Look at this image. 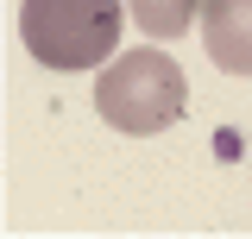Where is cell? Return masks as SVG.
I'll list each match as a JSON object with an SVG mask.
<instances>
[{
  "label": "cell",
  "mask_w": 252,
  "mask_h": 239,
  "mask_svg": "<svg viewBox=\"0 0 252 239\" xmlns=\"http://www.w3.org/2000/svg\"><path fill=\"white\" fill-rule=\"evenodd\" d=\"M215 151L227 157V164H233V157H240V132H220V139H215Z\"/></svg>",
  "instance_id": "cell-5"
},
{
  "label": "cell",
  "mask_w": 252,
  "mask_h": 239,
  "mask_svg": "<svg viewBox=\"0 0 252 239\" xmlns=\"http://www.w3.org/2000/svg\"><path fill=\"white\" fill-rule=\"evenodd\" d=\"M202 51L227 76H252V0H202Z\"/></svg>",
  "instance_id": "cell-3"
},
{
  "label": "cell",
  "mask_w": 252,
  "mask_h": 239,
  "mask_svg": "<svg viewBox=\"0 0 252 239\" xmlns=\"http://www.w3.org/2000/svg\"><path fill=\"white\" fill-rule=\"evenodd\" d=\"M126 13L152 44H170V38H183L202 19V0H126Z\"/></svg>",
  "instance_id": "cell-4"
},
{
  "label": "cell",
  "mask_w": 252,
  "mask_h": 239,
  "mask_svg": "<svg viewBox=\"0 0 252 239\" xmlns=\"http://www.w3.org/2000/svg\"><path fill=\"white\" fill-rule=\"evenodd\" d=\"M94 107L114 132H132V139H152L164 126H177L189 107V82L170 51H120L94 76Z\"/></svg>",
  "instance_id": "cell-2"
},
{
  "label": "cell",
  "mask_w": 252,
  "mask_h": 239,
  "mask_svg": "<svg viewBox=\"0 0 252 239\" xmlns=\"http://www.w3.org/2000/svg\"><path fill=\"white\" fill-rule=\"evenodd\" d=\"M120 13L126 0H26L19 6V38L32 63L44 69H107L120 51Z\"/></svg>",
  "instance_id": "cell-1"
}]
</instances>
